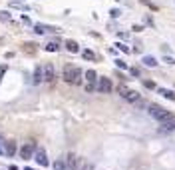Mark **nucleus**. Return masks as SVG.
<instances>
[{
	"instance_id": "obj_1",
	"label": "nucleus",
	"mask_w": 175,
	"mask_h": 170,
	"mask_svg": "<svg viewBox=\"0 0 175 170\" xmlns=\"http://www.w3.org/2000/svg\"><path fill=\"white\" fill-rule=\"evenodd\" d=\"M64 80L68 84H80L82 82V70L74 64H66L64 66Z\"/></svg>"
},
{
	"instance_id": "obj_2",
	"label": "nucleus",
	"mask_w": 175,
	"mask_h": 170,
	"mask_svg": "<svg viewBox=\"0 0 175 170\" xmlns=\"http://www.w3.org/2000/svg\"><path fill=\"white\" fill-rule=\"evenodd\" d=\"M147 108H149V114H151L153 118H155L157 122H165V120H173V114H171L169 110H165V108H161V106H157V104H147Z\"/></svg>"
},
{
	"instance_id": "obj_3",
	"label": "nucleus",
	"mask_w": 175,
	"mask_h": 170,
	"mask_svg": "<svg viewBox=\"0 0 175 170\" xmlns=\"http://www.w3.org/2000/svg\"><path fill=\"white\" fill-rule=\"evenodd\" d=\"M64 160H66V168H68V170H80L82 164H84V160H82V158H78L74 152H70Z\"/></svg>"
},
{
	"instance_id": "obj_4",
	"label": "nucleus",
	"mask_w": 175,
	"mask_h": 170,
	"mask_svg": "<svg viewBox=\"0 0 175 170\" xmlns=\"http://www.w3.org/2000/svg\"><path fill=\"white\" fill-rule=\"evenodd\" d=\"M34 152H36V144H34V142H26V144L20 148V158L28 160V158L34 156Z\"/></svg>"
},
{
	"instance_id": "obj_5",
	"label": "nucleus",
	"mask_w": 175,
	"mask_h": 170,
	"mask_svg": "<svg viewBox=\"0 0 175 170\" xmlns=\"http://www.w3.org/2000/svg\"><path fill=\"white\" fill-rule=\"evenodd\" d=\"M112 90H114V84H112V80H109V78H99V80H98V92L109 94Z\"/></svg>"
},
{
	"instance_id": "obj_6",
	"label": "nucleus",
	"mask_w": 175,
	"mask_h": 170,
	"mask_svg": "<svg viewBox=\"0 0 175 170\" xmlns=\"http://www.w3.org/2000/svg\"><path fill=\"white\" fill-rule=\"evenodd\" d=\"M32 158L38 162L40 166H48V164H50V162H48V156H46V150H42V148H38V150L34 152Z\"/></svg>"
},
{
	"instance_id": "obj_7",
	"label": "nucleus",
	"mask_w": 175,
	"mask_h": 170,
	"mask_svg": "<svg viewBox=\"0 0 175 170\" xmlns=\"http://www.w3.org/2000/svg\"><path fill=\"white\" fill-rule=\"evenodd\" d=\"M54 78H56V72H54V64H44V80L46 82H54Z\"/></svg>"
},
{
	"instance_id": "obj_8",
	"label": "nucleus",
	"mask_w": 175,
	"mask_h": 170,
	"mask_svg": "<svg viewBox=\"0 0 175 170\" xmlns=\"http://www.w3.org/2000/svg\"><path fill=\"white\" fill-rule=\"evenodd\" d=\"M34 32H36V34H46V32H60V28H56V26H46V24H36V26H34Z\"/></svg>"
},
{
	"instance_id": "obj_9",
	"label": "nucleus",
	"mask_w": 175,
	"mask_h": 170,
	"mask_svg": "<svg viewBox=\"0 0 175 170\" xmlns=\"http://www.w3.org/2000/svg\"><path fill=\"white\" fill-rule=\"evenodd\" d=\"M159 130H161V132H171V130H175V118H173V120L159 122Z\"/></svg>"
},
{
	"instance_id": "obj_10",
	"label": "nucleus",
	"mask_w": 175,
	"mask_h": 170,
	"mask_svg": "<svg viewBox=\"0 0 175 170\" xmlns=\"http://www.w3.org/2000/svg\"><path fill=\"white\" fill-rule=\"evenodd\" d=\"M157 92H159L163 98H167V100L175 102V92H173V90H169V88H157Z\"/></svg>"
},
{
	"instance_id": "obj_11",
	"label": "nucleus",
	"mask_w": 175,
	"mask_h": 170,
	"mask_svg": "<svg viewBox=\"0 0 175 170\" xmlns=\"http://www.w3.org/2000/svg\"><path fill=\"white\" fill-rule=\"evenodd\" d=\"M44 80V66H36L34 70V84H40Z\"/></svg>"
},
{
	"instance_id": "obj_12",
	"label": "nucleus",
	"mask_w": 175,
	"mask_h": 170,
	"mask_svg": "<svg viewBox=\"0 0 175 170\" xmlns=\"http://www.w3.org/2000/svg\"><path fill=\"white\" fill-rule=\"evenodd\" d=\"M66 48H68V52L76 54V52H80V44L76 40H66Z\"/></svg>"
},
{
	"instance_id": "obj_13",
	"label": "nucleus",
	"mask_w": 175,
	"mask_h": 170,
	"mask_svg": "<svg viewBox=\"0 0 175 170\" xmlns=\"http://www.w3.org/2000/svg\"><path fill=\"white\" fill-rule=\"evenodd\" d=\"M143 64H145L147 68H155L157 66V60L153 58V56H143Z\"/></svg>"
},
{
	"instance_id": "obj_14",
	"label": "nucleus",
	"mask_w": 175,
	"mask_h": 170,
	"mask_svg": "<svg viewBox=\"0 0 175 170\" xmlns=\"http://www.w3.org/2000/svg\"><path fill=\"white\" fill-rule=\"evenodd\" d=\"M84 76H86V80H88V82H92V84L98 80V74H96V70H86Z\"/></svg>"
},
{
	"instance_id": "obj_15",
	"label": "nucleus",
	"mask_w": 175,
	"mask_h": 170,
	"mask_svg": "<svg viewBox=\"0 0 175 170\" xmlns=\"http://www.w3.org/2000/svg\"><path fill=\"white\" fill-rule=\"evenodd\" d=\"M44 50H46V52H58V50H60V44L58 42H48L46 46H44Z\"/></svg>"
},
{
	"instance_id": "obj_16",
	"label": "nucleus",
	"mask_w": 175,
	"mask_h": 170,
	"mask_svg": "<svg viewBox=\"0 0 175 170\" xmlns=\"http://www.w3.org/2000/svg\"><path fill=\"white\" fill-rule=\"evenodd\" d=\"M10 8H22V10H28V6L24 4L22 0H10Z\"/></svg>"
},
{
	"instance_id": "obj_17",
	"label": "nucleus",
	"mask_w": 175,
	"mask_h": 170,
	"mask_svg": "<svg viewBox=\"0 0 175 170\" xmlns=\"http://www.w3.org/2000/svg\"><path fill=\"white\" fill-rule=\"evenodd\" d=\"M125 100H128V102H137V100H139V92H135V90H129L128 96H125Z\"/></svg>"
},
{
	"instance_id": "obj_18",
	"label": "nucleus",
	"mask_w": 175,
	"mask_h": 170,
	"mask_svg": "<svg viewBox=\"0 0 175 170\" xmlns=\"http://www.w3.org/2000/svg\"><path fill=\"white\" fill-rule=\"evenodd\" d=\"M14 152H16V144H14V142H6V154L12 156Z\"/></svg>"
},
{
	"instance_id": "obj_19",
	"label": "nucleus",
	"mask_w": 175,
	"mask_h": 170,
	"mask_svg": "<svg viewBox=\"0 0 175 170\" xmlns=\"http://www.w3.org/2000/svg\"><path fill=\"white\" fill-rule=\"evenodd\" d=\"M54 170H68L66 168V160H56L54 162Z\"/></svg>"
},
{
	"instance_id": "obj_20",
	"label": "nucleus",
	"mask_w": 175,
	"mask_h": 170,
	"mask_svg": "<svg viewBox=\"0 0 175 170\" xmlns=\"http://www.w3.org/2000/svg\"><path fill=\"white\" fill-rule=\"evenodd\" d=\"M82 56H84L86 60H96V58H98V56H96L92 50H84V52H82Z\"/></svg>"
},
{
	"instance_id": "obj_21",
	"label": "nucleus",
	"mask_w": 175,
	"mask_h": 170,
	"mask_svg": "<svg viewBox=\"0 0 175 170\" xmlns=\"http://www.w3.org/2000/svg\"><path fill=\"white\" fill-rule=\"evenodd\" d=\"M118 50H122V52H125V54H129V46H125V44H122V42H115L114 44Z\"/></svg>"
},
{
	"instance_id": "obj_22",
	"label": "nucleus",
	"mask_w": 175,
	"mask_h": 170,
	"mask_svg": "<svg viewBox=\"0 0 175 170\" xmlns=\"http://www.w3.org/2000/svg\"><path fill=\"white\" fill-rule=\"evenodd\" d=\"M141 84H143V86H145V88H149V90H155V82H153V80H141Z\"/></svg>"
},
{
	"instance_id": "obj_23",
	"label": "nucleus",
	"mask_w": 175,
	"mask_h": 170,
	"mask_svg": "<svg viewBox=\"0 0 175 170\" xmlns=\"http://www.w3.org/2000/svg\"><path fill=\"white\" fill-rule=\"evenodd\" d=\"M161 62H165V64H169V66H173V64H175V58H173V56H169V54H165V56L161 58Z\"/></svg>"
},
{
	"instance_id": "obj_24",
	"label": "nucleus",
	"mask_w": 175,
	"mask_h": 170,
	"mask_svg": "<svg viewBox=\"0 0 175 170\" xmlns=\"http://www.w3.org/2000/svg\"><path fill=\"white\" fill-rule=\"evenodd\" d=\"M139 2H141V4H145L147 8H151V10H159V8H157V6L151 2V0H139Z\"/></svg>"
},
{
	"instance_id": "obj_25",
	"label": "nucleus",
	"mask_w": 175,
	"mask_h": 170,
	"mask_svg": "<svg viewBox=\"0 0 175 170\" xmlns=\"http://www.w3.org/2000/svg\"><path fill=\"white\" fill-rule=\"evenodd\" d=\"M24 50H26V52H36V44H32V42L24 44Z\"/></svg>"
},
{
	"instance_id": "obj_26",
	"label": "nucleus",
	"mask_w": 175,
	"mask_h": 170,
	"mask_svg": "<svg viewBox=\"0 0 175 170\" xmlns=\"http://www.w3.org/2000/svg\"><path fill=\"white\" fill-rule=\"evenodd\" d=\"M118 92H119V94H122V96H123V98H125V96H128V92H129V88H128V86H123V84H122V86H119V88H118Z\"/></svg>"
},
{
	"instance_id": "obj_27",
	"label": "nucleus",
	"mask_w": 175,
	"mask_h": 170,
	"mask_svg": "<svg viewBox=\"0 0 175 170\" xmlns=\"http://www.w3.org/2000/svg\"><path fill=\"white\" fill-rule=\"evenodd\" d=\"M0 20H2V22H8V20H10V14L6 12V10H2V12H0Z\"/></svg>"
},
{
	"instance_id": "obj_28",
	"label": "nucleus",
	"mask_w": 175,
	"mask_h": 170,
	"mask_svg": "<svg viewBox=\"0 0 175 170\" xmlns=\"http://www.w3.org/2000/svg\"><path fill=\"white\" fill-rule=\"evenodd\" d=\"M115 66H118V68H122V70H128V64H125V62H123V60H115Z\"/></svg>"
},
{
	"instance_id": "obj_29",
	"label": "nucleus",
	"mask_w": 175,
	"mask_h": 170,
	"mask_svg": "<svg viewBox=\"0 0 175 170\" xmlns=\"http://www.w3.org/2000/svg\"><path fill=\"white\" fill-rule=\"evenodd\" d=\"M129 74L135 78H139V68H129Z\"/></svg>"
},
{
	"instance_id": "obj_30",
	"label": "nucleus",
	"mask_w": 175,
	"mask_h": 170,
	"mask_svg": "<svg viewBox=\"0 0 175 170\" xmlns=\"http://www.w3.org/2000/svg\"><path fill=\"white\" fill-rule=\"evenodd\" d=\"M119 14H122V12H119L118 8H114V10H112V12H109V16H112V18H118Z\"/></svg>"
},
{
	"instance_id": "obj_31",
	"label": "nucleus",
	"mask_w": 175,
	"mask_h": 170,
	"mask_svg": "<svg viewBox=\"0 0 175 170\" xmlns=\"http://www.w3.org/2000/svg\"><path fill=\"white\" fill-rule=\"evenodd\" d=\"M159 48H161V52H165V54H169V52H171V48L167 46V44H161Z\"/></svg>"
},
{
	"instance_id": "obj_32",
	"label": "nucleus",
	"mask_w": 175,
	"mask_h": 170,
	"mask_svg": "<svg viewBox=\"0 0 175 170\" xmlns=\"http://www.w3.org/2000/svg\"><path fill=\"white\" fill-rule=\"evenodd\" d=\"M145 24H147V26H151V28L155 26V24H153V18H151V16H145Z\"/></svg>"
},
{
	"instance_id": "obj_33",
	"label": "nucleus",
	"mask_w": 175,
	"mask_h": 170,
	"mask_svg": "<svg viewBox=\"0 0 175 170\" xmlns=\"http://www.w3.org/2000/svg\"><path fill=\"white\" fill-rule=\"evenodd\" d=\"M131 30H135V32H141V30H145V28H143V26L141 24H135V26H133V28Z\"/></svg>"
},
{
	"instance_id": "obj_34",
	"label": "nucleus",
	"mask_w": 175,
	"mask_h": 170,
	"mask_svg": "<svg viewBox=\"0 0 175 170\" xmlns=\"http://www.w3.org/2000/svg\"><path fill=\"white\" fill-rule=\"evenodd\" d=\"M86 90H88V92H94V90H96V86H94V84H88V86H86Z\"/></svg>"
},
{
	"instance_id": "obj_35",
	"label": "nucleus",
	"mask_w": 175,
	"mask_h": 170,
	"mask_svg": "<svg viewBox=\"0 0 175 170\" xmlns=\"http://www.w3.org/2000/svg\"><path fill=\"white\" fill-rule=\"evenodd\" d=\"M118 36H119V38H123V40H128V38H129V34H125V32H119Z\"/></svg>"
},
{
	"instance_id": "obj_36",
	"label": "nucleus",
	"mask_w": 175,
	"mask_h": 170,
	"mask_svg": "<svg viewBox=\"0 0 175 170\" xmlns=\"http://www.w3.org/2000/svg\"><path fill=\"white\" fill-rule=\"evenodd\" d=\"M24 170H34V168H28V166H26V168H24Z\"/></svg>"
},
{
	"instance_id": "obj_37",
	"label": "nucleus",
	"mask_w": 175,
	"mask_h": 170,
	"mask_svg": "<svg viewBox=\"0 0 175 170\" xmlns=\"http://www.w3.org/2000/svg\"><path fill=\"white\" fill-rule=\"evenodd\" d=\"M2 152H4V150H2V148H0V154H2Z\"/></svg>"
}]
</instances>
